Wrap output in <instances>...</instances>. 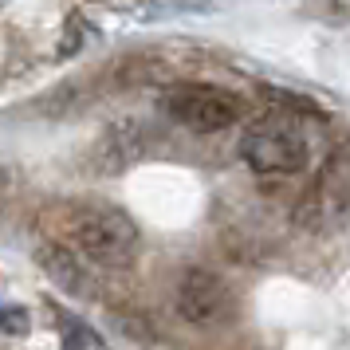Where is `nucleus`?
Instances as JSON below:
<instances>
[{
  "instance_id": "7ed1b4c3",
  "label": "nucleus",
  "mask_w": 350,
  "mask_h": 350,
  "mask_svg": "<svg viewBox=\"0 0 350 350\" xmlns=\"http://www.w3.org/2000/svg\"><path fill=\"white\" fill-rule=\"evenodd\" d=\"M161 107L177 126L193 130V134H217L240 118V98L208 83H181L174 91H165Z\"/></svg>"
},
{
  "instance_id": "f257e3e1",
  "label": "nucleus",
  "mask_w": 350,
  "mask_h": 350,
  "mask_svg": "<svg viewBox=\"0 0 350 350\" xmlns=\"http://www.w3.org/2000/svg\"><path fill=\"white\" fill-rule=\"evenodd\" d=\"M40 228L48 240L79 252L91 264L122 268L138 252V228L122 208L95 197H64L40 208Z\"/></svg>"
},
{
  "instance_id": "39448f33",
  "label": "nucleus",
  "mask_w": 350,
  "mask_h": 350,
  "mask_svg": "<svg viewBox=\"0 0 350 350\" xmlns=\"http://www.w3.org/2000/svg\"><path fill=\"white\" fill-rule=\"evenodd\" d=\"M87 264L91 260H83L79 252H71V248L55 244V240L40 244V268L71 295H91V268Z\"/></svg>"
},
{
  "instance_id": "6e6552de",
  "label": "nucleus",
  "mask_w": 350,
  "mask_h": 350,
  "mask_svg": "<svg viewBox=\"0 0 350 350\" xmlns=\"http://www.w3.org/2000/svg\"><path fill=\"white\" fill-rule=\"evenodd\" d=\"M95 4H118V0H95Z\"/></svg>"
},
{
  "instance_id": "f03ea898",
  "label": "nucleus",
  "mask_w": 350,
  "mask_h": 350,
  "mask_svg": "<svg viewBox=\"0 0 350 350\" xmlns=\"http://www.w3.org/2000/svg\"><path fill=\"white\" fill-rule=\"evenodd\" d=\"M240 158L260 177H291L303 174L311 161V138L295 118L268 114L240 134Z\"/></svg>"
},
{
  "instance_id": "423d86ee",
  "label": "nucleus",
  "mask_w": 350,
  "mask_h": 350,
  "mask_svg": "<svg viewBox=\"0 0 350 350\" xmlns=\"http://www.w3.org/2000/svg\"><path fill=\"white\" fill-rule=\"evenodd\" d=\"M55 327H59V347L64 350H111L107 338H103L87 319L71 315L64 307H55Z\"/></svg>"
},
{
  "instance_id": "20e7f679",
  "label": "nucleus",
  "mask_w": 350,
  "mask_h": 350,
  "mask_svg": "<svg viewBox=\"0 0 350 350\" xmlns=\"http://www.w3.org/2000/svg\"><path fill=\"white\" fill-rule=\"evenodd\" d=\"M224 299H228V291L213 271H189L177 287V307L189 323H217L224 311Z\"/></svg>"
},
{
  "instance_id": "0eeeda50",
  "label": "nucleus",
  "mask_w": 350,
  "mask_h": 350,
  "mask_svg": "<svg viewBox=\"0 0 350 350\" xmlns=\"http://www.w3.org/2000/svg\"><path fill=\"white\" fill-rule=\"evenodd\" d=\"M0 331L4 334H28V311L12 307V303H0Z\"/></svg>"
}]
</instances>
